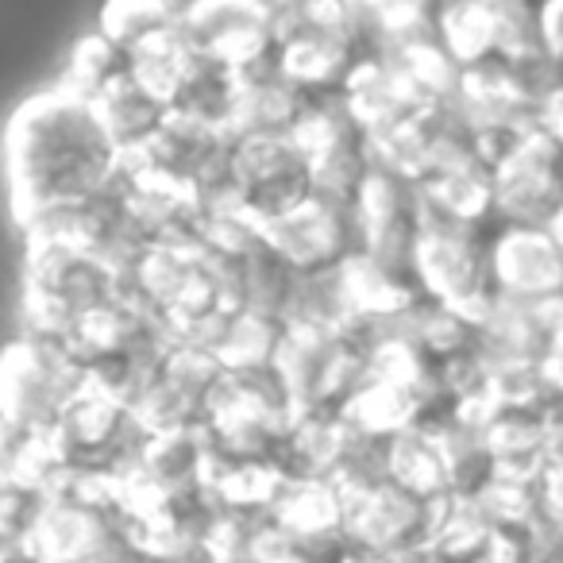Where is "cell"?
I'll use <instances>...</instances> for the list:
<instances>
[{
	"mask_svg": "<svg viewBox=\"0 0 563 563\" xmlns=\"http://www.w3.org/2000/svg\"><path fill=\"white\" fill-rule=\"evenodd\" d=\"M540 35L544 47L563 63V0H540Z\"/></svg>",
	"mask_w": 563,
	"mask_h": 563,
	"instance_id": "cb8c5ba5",
	"label": "cell"
},
{
	"mask_svg": "<svg viewBox=\"0 0 563 563\" xmlns=\"http://www.w3.org/2000/svg\"><path fill=\"white\" fill-rule=\"evenodd\" d=\"M178 35L197 55L240 66L274 47V4L271 0H181Z\"/></svg>",
	"mask_w": 563,
	"mask_h": 563,
	"instance_id": "7c38bea8",
	"label": "cell"
},
{
	"mask_svg": "<svg viewBox=\"0 0 563 563\" xmlns=\"http://www.w3.org/2000/svg\"><path fill=\"white\" fill-rule=\"evenodd\" d=\"M93 101L128 158L147 147L158 128L166 124V117L174 112L170 101L155 86H147L135 70H124L120 78H112Z\"/></svg>",
	"mask_w": 563,
	"mask_h": 563,
	"instance_id": "2e32d148",
	"label": "cell"
},
{
	"mask_svg": "<svg viewBox=\"0 0 563 563\" xmlns=\"http://www.w3.org/2000/svg\"><path fill=\"white\" fill-rule=\"evenodd\" d=\"M490 255L498 290L509 298L555 301L563 294V247L548 224H498Z\"/></svg>",
	"mask_w": 563,
	"mask_h": 563,
	"instance_id": "5bb4252c",
	"label": "cell"
},
{
	"mask_svg": "<svg viewBox=\"0 0 563 563\" xmlns=\"http://www.w3.org/2000/svg\"><path fill=\"white\" fill-rule=\"evenodd\" d=\"M440 498L409 490L398 478L344 490V532L355 555H432Z\"/></svg>",
	"mask_w": 563,
	"mask_h": 563,
	"instance_id": "52a82bcc",
	"label": "cell"
},
{
	"mask_svg": "<svg viewBox=\"0 0 563 563\" xmlns=\"http://www.w3.org/2000/svg\"><path fill=\"white\" fill-rule=\"evenodd\" d=\"M228 181L232 194L251 217H278L301 197L317 189L313 155L301 135H232V158H228Z\"/></svg>",
	"mask_w": 563,
	"mask_h": 563,
	"instance_id": "ba28073f",
	"label": "cell"
},
{
	"mask_svg": "<svg viewBox=\"0 0 563 563\" xmlns=\"http://www.w3.org/2000/svg\"><path fill=\"white\" fill-rule=\"evenodd\" d=\"M178 0H104L101 12H97V27L112 43H120L128 55L174 35L178 32Z\"/></svg>",
	"mask_w": 563,
	"mask_h": 563,
	"instance_id": "ffe728a7",
	"label": "cell"
},
{
	"mask_svg": "<svg viewBox=\"0 0 563 563\" xmlns=\"http://www.w3.org/2000/svg\"><path fill=\"white\" fill-rule=\"evenodd\" d=\"M89 383V367L66 336L24 329L4 360V448L51 437L66 401Z\"/></svg>",
	"mask_w": 563,
	"mask_h": 563,
	"instance_id": "3957f363",
	"label": "cell"
},
{
	"mask_svg": "<svg viewBox=\"0 0 563 563\" xmlns=\"http://www.w3.org/2000/svg\"><path fill=\"white\" fill-rule=\"evenodd\" d=\"M344 101L371 128V135H386L432 109V97L421 89V81L398 58L383 55V51L367 55L347 74Z\"/></svg>",
	"mask_w": 563,
	"mask_h": 563,
	"instance_id": "9a60e30c",
	"label": "cell"
},
{
	"mask_svg": "<svg viewBox=\"0 0 563 563\" xmlns=\"http://www.w3.org/2000/svg\"><path fill=\"white\" fill-rule=\"evenodd\" d=\"M128 290L155 309L178 336H189L228 306L217 258L201 240L151 243L128 271Z\"/></svg>",
	"mask_w": 563,
	"mask_h": 563,
	"instance_id": "5b68a950",
	"label": "cell"
},
{
	"mask_svg": "<svg viewBox=\"0 0 563 563\" xmlns=\"http://www.w3.org/2000/svg\"><path fill=\"white\" fill-rule=\"evenodd\" d=\"M360 20L363 35L371 40V55L383 47L390 35L421 24L432 16V0H347Z\"/></svg>",
	"mask_w": 563,
	"mask_h": 563,
	"instance_id": "7402d4cb",
	"label": "cell"
},
{
	"mask_svg": "<svg viewBox=\"0 0 563 563\" xmlns=\"http://www.w3.org/2000/svg\"><path fill=\"white\" fill-rule=\"evenodd\" d=\"M263 235L294 271H329L352 263L363 251L355 197L313 189L278 217L263 220Z\"/></svg>",
	"mask_w": 563,
	"mask_h": 563,
	"instance_id": "9c48e42d",
	"label": "cell"
},
{
	"mask_svg": "<svg viewBox=\"0 0 563 563\" xmlns=\"http://www.w3.org/2000/svg\"><path fill=\"white\" fill-rule=\"evenodd\" d=\"M440 4H452V0H432V9H440Z\"/></svg>",
	"mask_w": 563,
	"mask_h": 563,
	"instance_id": "d4e9b609",
	"label": "cell"
},
{
	"mask_svg": "<svg viewBox=\"0 0 563 563\" xmlns=\"http://www.w3.org/2000/svg\"><path fill=\"white\" fill-rule=\"evenodd\" d=\"M537 132H544L563 147V81L537 104Z\"/></svg>",
	"mask_w": 563,
	"mask_h": 563,
	"instance_id": "603a6c76",
	"label": "cell"
},
{
	"mask_svg": "<svg viewBox=\"0 0 563 563\" xmlns=\"http://www.w3.org/2000/svg\"><path fill=\"white\" fill-rule=\"evenodd\" d=\"M274 363L286 378L298 413L344 409L371 375L367 347L352 332L313 329V324H286Z\"/></svg>",
	"mask_w": 563,
	"mask_h": 563,
	"instance_id": "8992f818",
	"label": "cell"
},
{
	"mask_svg": "<svg viewBox=\"0 0 563 563\" xmlns=\"http://www.w3.org/2000/svg\"><path fill=\"white\" fill-rule=\"evenodd\" d=\"M386 455H390V478H398L401 486H409L417 494H429V498L452 494L444 448H440V437L432 424L417 421L398 429L390 437V452Z\"/></svg>",
	"mask_w": 563,
	"mask_h": 563,
	"instance_id": "d6986e66",
	"label": "cell"
},
{
	"mask_svg": "<svg viewBox=\"0 0 563 563\" xmlns=\"http://www.w3.org/2000/svg\"><path fill=\"white\" fill-rule=\"evenodd\" d=\"M4 155L16 224L86 201L128 170L124 147L97 101L66 81L40 89L12 112Z\"/></svg>",
	"mask_w": 563,
	"mask_h": 563,
	"instance_id": "6da1fadb",
	"label": "cell"
},
{
	"mask_svg": "<svg viewBox=\"0 0 563 563\" xmlns=\"http://www.w3.org/2000/svg\"><path fill=\"white\" fill-rule=\"evenodd\" d=\"M360 321H363V301L360 290H355L352 263L301 274L286 324H313V329L352 332Z\"/></svg>",
	"mask_w": 563,
	"mask_h": 563,
	"instance_id": "ac0fdd59",
	"label": "cell"
},
{
	"mask_svg": "<svg viewBox=\"0 0 563 563\" xmlns=\"http://www.w3.org/2000/svg\"><path fill=\"white\" fill-rule=\"evenodd\" d=\"M128 294V274L97 251L58 235H24V329L74 344L89 321Z\"/></svg>",
	"mask_w": 563,
	"mask_h": 563,
	"instance_id": "7a4b0ae2",
	"label": "cell"
},
{
	"mask_svg": "<svg viewBox=\"0 0 563 563\" xmlns=\"http://www.w3.org/2000/svg\"><path fill=\"white\" fill-rule=\"evenodd\" d=\"M240 74V109H235V132L243 135H298L313 109L317 93L306 89L282 63V51L247 58L235 66Z\"/></svg>",
	"mask_w": 563,
	"mask_h": 563,
	"instance_id": "4fadbf2b",
	"label": "cell"
},
{
	"mask_svg": "<svg viewBox=\"0 0 563 563\" xmlns=\"http://www.w3.org/2000/svg\"><path fill=\"white\" fill-rule=\"evenodd\" d=\"M124 70H132V55H128L120 43H112L101 27H93V35L74 47L70 66H66V86L81 89V93L97 97L112 78H120Z\"/></svg>",
	"mask_w": 563,
	"mask_h": 563,
	"instance_id": "44dd1931",
	"label": "cell"
},
{
	"mask_svg": "<svg viewBox=\"0 0 563 563\" xmlns=\"http://www.w3.org/2000/svg\"><path fill=\"white\" fill-rule=\"evenodd\" d=\"M563 205V147L529 132L494 155V224H552Z\"/></svg>",
	"mask_w": 563,
	"mask_h": 563,
	"instance_id": "8fae6325",
	"label": "cell"
},
{
	"mask_svg": "<svg viewBox=\"0 0 563 563\" xmlns=\"http://www.w3.org/2000/svg\"><path fill=\"white\" fill-rule=\"evenodd\" d=\"M232 135L224 128H212L186 112H170L155 140L135 151L128 163L140 174L174 181L181 189H194L201 201L212 197H235L228 181V158H232Z\"/></svg>",
	"mask_w": 563,
	"mask_h": 563,
	"instance_id": "30bf717a",
	"label": "cell"
},
{
	"mask_svg": "<svg viewBox=\"0 0 563 563\" xmlns=\"http://www.w3.org/2000/svg\"><path fill=\"white\" fill-rule=\"evenodd\" d=\"M274 4V43L282 63L313 93L344 89L347 74L371 55L347 0H271Z\"/></svg>",
	"mask_w": 563,
	"mask_h": 563,
	"instance_id": "277c9868",
	"label": "cell"
},
{
	"mask_svg": "<svg viewBox=\"0 0 563 563\" xmlns=\"http://www.w3.org/2000/svg\"><path fill=\"white\" fill-rule=\"evenodd\" d=\"M170 109L205 120L212 128H224V132H235V109H240V74H235V66L194 51L186 74L170 93Z\"/></svg>",
	"mask_w": 563,
	"mask_h": 563,
	"instance_id": "e0dca14e",
	"label": "cell"
}]
</instances>
